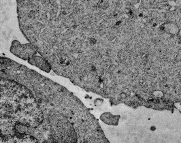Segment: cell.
Wrapping results in <instances>:
<instances>
[{"instance_id": "1", "label": "cell", "mask_w": 181, "mask_h": 143, "mask_svg": "<svg viewBox=\"0 0 181 143\" xmlns=\"http://www.w3.org/2000/svg\"><path fill=\"white\" fill-rule=\"evenodd\" d=\"M20 31L17 1H0V52L9 49Z\"/></svg>"}]
</instances>
